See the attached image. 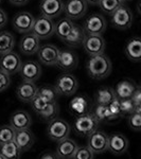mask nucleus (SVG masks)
<instances>
[{"instance_id": "29", "label": "nucleus", "mask_w": 141, "mask_h": 159, "mask_svg": "<svg viewBox=\"0 0 141 159\" xmlns=\"http://www.w3.org/2000/svg\"><path fill=\"white\" fill-rule=\"evenodd\" d=\"M15 46V37L11 32H0V55L13 51Z\"/></svg>"}, {"instance_id": "25", "label": "nucleus", "mask_w": 141, "mask_h": 159, "mask_svg": "<svg viewBox=\"0 0 141 159\" xmlns=\"http://www.w3.org/2000/svg\"><path fill=\"white\" fill-rule=\"evenodd\" d=\"M125 55L130 61L138 63L141 61V39L140 37H133L125 46Z\"/></svg>"}, {"instance_id": "21", "label": "nucleus", "mask_w": 141, "mask_h": 159, "mask_svg": "<svg viewBox=\"0 0 141 159\" xmlns=\"http://www.w3.org/2000/svg\"><path fill=\"white\" fill-rule=\"evenodd\" d=\"M79 145L76 144L75 141L70 138L61 140L56 145V157L58 159H72Z\"/></svg>"}, {"instance_id": "10", "label": "nucleus", "mask_w": 141, "mask_h": 159, "mask_svg": "<svg viewBox=\"0 0 141 159\" xmlns=\"http://www.w3.org/2000/svg\"><path fill=\"white\" fill-rule=\"evenodd\" d=\"M83 48L89 56L103 54L105 50V40L102 35H85Z\"/></svg>"}, {"instance_id": "13", "label": "nucleus", "mask_w": 141, "mask_h": 159, "mask_svg": "<svg viewBox=\"0 0 141 159\" xmlns=\"http://www.w3.org/2000/svg\"><path fill=\"white\" fill-rule=\"evenodd\" d=\"M107 145H108V136L102 130L97 129L88 137L87 147L90 148L93 154L105 153L107 151Z\"/></svg>"}, {"instance_id": "20", "label": "nucleus", "mask_w": 141, "mask_h": 159, "mask_svg": "<svg viewBox=\"0 0 141 159\" xmlns=\"http://www.w3.org/2000/svg\"><path fill=\"white\" fill-rule=\"evenodd\" d=\"M37 89L38 87L35 85V83L22 81L16 88V96L20 101L31 103L32 100L37 96Z\"/></svg>"}, {"instance_id": "34", "label": "nucleus", "mask_w": 141, "mask_h": 159, "mask_svg": "<svg viewBox=\"0 0 141 159\" xmlns=\"http://www.w3.org/2000/svg\"><path fill=\"white\" fill-rule=\"evenodd\" d=\"M57 115H58L57 103H56V102H51V103L47 105V107L43 109V111L39 116L42 117L43 120H46V121H51V120L57 118Z\"/></svg>"}, {"instance_id": "43", "label": "nucleus", "mask_w": 141, "mask_h": 159, "mask_svg": "<svg viewBox=\"0 0 141 159\" xmlns=\"http://www.w3.org/2000/svg\"><path fill=\"white\" fill-rule=\"evenodd\" d=\"M7 22V13L3 11V10L0 7V29L4 27Z\"/></svg>"}, {"instance_id": "36", "label": "nucleus", "mask_w": 141, "mask_h": 159, "mask_svg": "<svg viewBox=\"0 0 141 159\" xmlns=\"http://www.w3.org/2000/svg\"><path fill=\"white\" fill-rule=\"evenodd\" d=\"M127 123L130 129L139 132L141 129V112H132L130 114Z\"/></svg>"}, {"instance_id": "28", "label": "nucleus", "mask_w": 141, "mask_h": 159, "mask_svg": "<svg viewBox=\"0 0 141 159\" xmlns=\"http://www.w3.org/2000/svg\"><path fill=\"white\" fill-rule=\"evenodd\" d=\"M21 153L22 152L14 141L0 145V155L4 159H19Z\"/></svg>"}, {"instance_id": "49", "label": "nucleus", "mask_w": 141, "mask_h": 159, "mask_svg": "<svg viewBox=\"0 0 141 159\" xmlns=\"http://www.w3.org/2000/svg\"><path fill=\"white\" fill-rule=\"evenodd\" d=\"M1 1H2V0H0V3H1Z\"/></svg>"}, {"instance_id": "2", "label": "nucleus", "mask_w": 141, "mask_h": 159, "mask_svg": "<svg viewBox=\"0 0 141 159\" xmlns=\"http://www.w3.org/2000/svg\"><path fill=\"white\" fill-rule=\"evenodd\" d=\"M99 122L96 120L91 112L84 116L78 117L73 123V130L76 135L82 137H89L92 133L98 129Z\"/></svg>"}, {"instance_id": "40", "label": "nucleus", "mask_w": 141, "mask_h": 159, "mask_svg": "<svg viewBox=\"0 0 141 159\" xmlns=\"http://www.w3.org/2000/svg\"><path fill=\"white\" fill-rule=\"evenodd\" d=\"M119 103H120V109H121L122 116L123 115H130V114H132V112H134L135 106L130 99L119 100Z\"/></svg>"}, {"instance_id": "33", "label": "nucleus", "mask_w": 141, "mask_h": 159, "mask_svg": "<svg viewBox=\"0 0 141 159\" xmlns=\"http://www.w3.org/2000/svg\"><path fill=\"white\" fill-rule=\"evenodd\" d=\"M91 114L93 115V117L96 118V120L99 123L112 121L107 105H98L97 104V106L94 107L93 112H91Z\"/></svg>"}, {"instance_id": "9", "label": "nucleus", "mask_w": 141, "mask_h": 159, "mask_svg": "<svg viewBox=\"0 0 141 159\" xmlns=\"http://www.w3.org/2000/svg\"><path fill=\"white\" fill-rule=\"evenodd\" d=\"M88 4L85 0H67L64 3V11L67 18L70 20H78L87 13Z\"/></svg>"}, {"instance_id": "23", "label": "nucleus", "mask_w": 141, "mask_h": 159, "mask_svg": "<svg viewBox=\"0 0 141 159\" xmlns=\"http://www.w3.org/2000/svg\"><path fill=\"white\" fill-rule=\"evenodd\" d=\"M34 135L30 129H21L16 130L14 136V142L20 148L21 152H27L34 144Z\"/></svg>"}, {"instance_id": "31", "label": "nucleus", "mask_w": 141, "mask_h": 159, "mask_svg": "<svg viewBox=\"0 0 141 159\" xmlns=\"http://www.w3.org/2000/svg\"><path fill=\"white\" fill-rule=\"evenodd\" d=\"M37 96L43 99L45 101L49 102H56V98H57V92H56L54 86H42L37 89Z\"/></svg>"}, {"instance_id": "41", "label": "nucleus", "mask_w": 141, "mask_h": 159, "mask_svg": "<svg viewBox=\"0 0 141 159\" xmlns=\"http://www.w3.org/2000/svg\"><path fill=\"white\" fill-rule=\"evenodd\" d=\"M130 100H132L133 104H134V106H135L134 112H141V88H140V86L136 87Z\"/></svg>"}, {"instance_id": "16", "label": "nucleus", "mask_w": 141, "mask_h": 159, "mask_svg": "<svg viewBox=\"0 0 141 159\" xmlns=\"http://www.w3.org/2000/svg\"><path fill=\"white\" fill-rule=\"evenodd\" d=\"M39 10L43 16L53 19L63 13L64 2L63 0H40Z\"/></svg>"}, {"instance_id": "3", "label": "nucleus", "mask_w": 141, "mask_h": 159, "mask_svg": "<svg viewBox=\"0 0 141 159\" xmlns=\"http://www.w3.org/2000/svg\"><path fill=\"white\" fill-rule=\"evenodd\" d=\"M134 22V14L127 6L122 4L111 15V24L118 30H127Z\"/></svg>"}, {"instance_id": "37", "label": "nucleus", "mask_w": 141, "mask_h": 159, "mask_svg": "<svg viewBox=\"0 0 141 159\" xmlns=\"http://www.w3.org/2000/svg\"><path fill=\"white\" fill-rule=\"evenodd\" d=\"M94 154L87 145L85 147H78L74 153L72 159H93Z\"/></svg>"}, {"instance_id": "45", "label": "nucleus", "mask_w": 141, "mask_h": 159, "mask_svg": "<svg viewBox=\"0 0 141 159\" xmlns=\"http://www.w3.org/2000/svg\"><path fill=\"white\" fill-rule=\"evenodd\" d=\"M40 159H58L57 157H56V155L54 153H50V152H48V153H45L43 155L40 157Z\"/></svg>"}, {"instance_id": "15", "label": "nucleus", "mask_w": 141, "mask_h": 159, "mask_svg": "<svg viewBox=\"0 0 141 159\" xmlns=\"http://www.w3.org/2000/svg\"><path fill=\"white\" fill-rule=\"evenodd\" d=\"M129 148V140L121 133H112L108 136L107 151L114 155H122Z\"/></svg>"}, {"instance_id": "22", "label": "nucleus", "mask_w": 141, "mask_h": 159, "mask_svg": "<svg viewBox=\"0 0 141 159\" xmlns=\"http://www.w3.org/2000/svg\"><path fill=\"white\" fill-rule=\"evenodd\" d=\"M32 124V119L29 112L25 111V110H17L11 116L10 119V125L12 129L16 132V130L21 129H29Z\"/></svg>"}, {"instance_id": "46", "label": "nucleus", "mask_w": 141, "mask_h": 159, "mask_svg": "<svg viewBox=\"0 0 141 159\" xmlns=\"http://www.w3.org/2000/svg\"><path fill=\"white\" fill-rule=\"evenodd\" d=\"M85 1H86V3L88 4V6H89V4H90V6H98L101 0H85Z\"/></svg>"}, {"instance_id": "11", "label": "nucleus", "mask_w": 141, "mask_h": 159, "mask_svg": "<svg viewBox=\"0 0 141 159\" xmlns=\"http://www.w3.org/2000/svg\"><path fill=\"white\" fill-rule=\"evenodd\" d=\"M39 61L46 66H55L60 55V48L53 43H45L37 51Z\"/></svg>"}, {"instance_id": "17", "label": "nucleus", "mask_w": 141, "mask_h": 159, "mask_svg": "<svg viewBox=\"0 0 141 159\" xmlns=\"http://www.w3.org/2000/svg\"><path fill=\"white\" fill-rule=\"evenodd\" d=\"M35 18L29 12H18L13 18V27L19 33L25 34L32 30Z\"/></svg>"}, {"instance_id": "39", "label": "nucleus", "mask_w": 141, "mask_h": 159, "mask_svg": "<svg viewBox=\"0 0 141 159\" xmlns=\"http://www.w3.org/2000/svg\"><path fill=\"white\" fill-rule=\"evenodd\" d=\"M107 107H108L111 120H117L122 116L121 109H120V103H119V100L118 99H115L111 103H109L107 105Z\"/></svg>"}, {"instance_id": "12", "label": "nucleus", "mask_w": 141, "mask_h": 159, "mask_svg": "<svg viewBox=\"0 0 141 159\" xmlns=\"http://www.w3.org/2000/svg\"><path fill=\"white\" fill-rule=\"evenodd\" d=\"M79 63L78 55L74 51L70 49H60V55L55 66L64 72H69L76 68Z\"/></svg>"}, {"instance_id": "6", "label": "nucleus", "mask_w": 141, "mask_h": 159, "mask_svg": "<svg viewBox=\"0 0 141 159\" xmlns=\"http://www.w3.org/2000/svg\"><path fill=\"white\" fill-rule=\"evenodd\" d=\"M54 88L57 94L61 96H72L75 93L79 88V82L73 74L69 72H64L57 78L55 82Z\"/></svg>"}, {"instance_id": "7", "label": "nucleus", "mask_w": 141, "mask_h": 159, "mask_svg": "<svg viewBox=\"0 0 141 159\" xmlns=\"http://www.w3.org/2000/svg\"><path fill=\"white\" fill-rule=\"evenodd\" d=\"M107 28V21L101 14H91L85 19L83 24V31L85 35H102Z\"/></svg>"}, {"instance_id": "14", "label": "nucleus", "mask_w": 141, "mask_h": 159, "mask_svg": "<svg viewBox=\"0 0 141 159\" xmlns=\"http://www.w3.org/2000/svg\"><path fill=\"white\" fill-rule=\"evenodd\" d=\"M19 73L22 81L34 83L42 75V67H40L38 61H28L21 64Z\"/></svg>"}, {"instance_id": "32", "label": "nucleus", "mask_w": 141, "mask_h": 159, "mask_svg": "<svg viewBox=\"0 0 141 159\" xmlns=\"http://www.w3.org/2000/svg\"><path fill=\"white\" fill-rule=\"evenodd\" d=\"M124 4L121 0H101L98 6L100 7L102 12H104L107 15H111L114 12H116L120 7Z\"/></svg>"}, {"instance_id": "4", "label": "nucleus", "mask_w": 141, "mask_h": 159, "mask_svg": "<svg viewBox=\"0 0 141 159\" xmlns=\"http://www.w3.org/2000/svg\"><path fill=\"white\" fill-rule=\"evenodd\" d=\"M48 137L55 142H60L68 138L70 134V125L67 121H65L61 118H55V119L49 121L47 127Z\"/></svg>"}, {"instance_id": "38", "label": "nucleus", "mask_w": 141, "mask_h": 159, "mask_svg": "<svg viewBox=\"0 0 141 159\" xmlns=\"http://www.w3.org/2000/svg\"><path fill=\"white\" fill-rule=\"evenodd\" d=\"M48 104H49V102L45 101V100L42 99L40 97H38V96L35 97V98L32 100V102H31V105H32L33 110H34L37 115L42 114V112L43 111V109L47 107Z\"/></svg>"}, {"instance_id": "19", "label": "nucleus", "mask_w": 141, "mask_h": 159, "mask_svg": "<svg viewBox=\"0 0 141 159\" xmlns=\"http://www.w3.org/2000/svg\"><path fill=\"white\" fill-rule=\"evenodd\" d=\"M40 47L39 39L32 33H25L20 38L19 49L25 55H33L37 53Z\"/></svg>"}, {"instance_id": "47", "label": "nucleus", "mask_w": 141, "mask_h": 159, "mask_svg": "<svg viewBox=\"0 0 141 159\" xmlns=\"http://www.w3.org/2000/svg\"><path fill=\"white\" fill-rule=\"evenodd\" d=\"M121 1L123 2V3H124V2H127V1H130V0H121Z\"/></svg>"}, {"instance_id": "48", "label": "nucleus", "mask_w": 141, "mask_h": 159, "mask_svg": "<svg viewBox=\"0 0 141 159\" xmlns=\"http://www.w3.org/2000/svg\"><path fill=\"white\" fill-rule=\"evenodd\" d=\"M0 159H4V158H3V157H2V156H1V155H0Z\"/></svg>"}, {"instance_id": "27", "label": "nucleus", "mask_w": 141, "mask_h": 159, "mask_svg": "<svg viewBox=\"0 0 141 159\" xmlns=\"http://www.w3.org/2000/svg\"><path fill=\"white\" fill-rule=\"evenodd\" d=\"M74 24L72 20H70L67 17L58 20L55 24V29H54V34L60 38L61 40H64L66 37L70 34L71 30L73 29Z\"/></svg>"}, {"instance_id": "30", "label": "nucleus", "mask_w": 141, "mask_h": 159, "mask_svg": "<svg viewBox=\"0 0 141 159\" xmlns=\"http://www.w3.org/2000/svg\"><path fill=\"white\" fill-rule=\"evenodd\" d=\"M115 99V91L111 87H102L96 93V102L98 105H108Z\"/></svg>"}, {"instance_id": "18", "label": "nucleus", "mask_w": 141, "mask_h": 159, "mask_svg": "<svg viewBox=\"0 0 141 159\" xmlns=\"http://www.w3.org/2000/svg\"><path fill=\"white\" fill-rule=\"evenodd\" d=\"M68 109L71 115L74 117H81L90 112V104L88 98L85 96H76L70 100L68 105Z\"/></svg>"}, {"instance_id": "26", "label": "nucleus", "mask_w": 141, "mask_h": 159, "mask_svg": "<svg viewBox=\"0 0 141 159\" xmlns=\"http://www.w3.org/2000/svg\"><path fill=\"white\" fill-rule=\"evenodd\" d=\"M84 38H85V33H84L83 29H82L81 27H79V25H74V27H73V29L71 30L70 34H69L63 42L67 46H69V47L75 48L83 43Z\"/></svg>"}, {"instance_id": "1", "label": "nucleus", "mask_w": 141, "mask_h": 159, "mask_svg": "<svg viewBox=\"0 0 141 159\" xmlns=\"http://www.w3.org/2000/svg\"><path fill=\"white\" fill-rule=\"evenodd\" d=\"M87 72L92 79H105L111 72V61L104 54L90 56L86 64Z\"/></svg>"}, {"instance_id": "8", "label": "nucleus", "mask_w": 141, "mask_h": 159, "mask_svg": "<svg viewBox=\"0 0 141 159\" xmlns=\"http://www.w3.org/2000/svg\"><path fill=\"white\" fill-rule=\"evenodd\" d=\"M21 58L19 54H17L14 51L1 55L0 57V70L7 73V75H13L19 72L21 67Z\"/></svg>"}, {"instance_id": "42", "label": "nucleus", "mask_w": 141, "mask_h": 159, "mask_svg": "<svg viewBox=\"0 0 141 159\" xmlns=\"http://www.w3.org/2000/svg\"><path fill=\"white\" fill-rule=\"evenodd\" d=\"M10 83H11L10 75H7V73L0 70V92L6 91V89L9 88Z\"/></svg>"}, {"instance_id": "35", "label": "nucleus", "mask_w": 141, "mask_h": 159, "mask_svg": "<svg viewBox=\"0 0 141 159\" xmlns=\"http://www.w3.org/2000/svg\"><path fill=\"white\" fill-rule=\"evenodd\" d=\"M15 130L11 125H1L0 126V145L14 141Z\"/></svg>"}, {"instance_id": "44", "label": "nucleus", "mask_w": 141, "mask_h": 159, "mask_svg": "<svg viewBox=\"0 0 141 159\" xmlns=\"http://www.w3.org/2000/svg\"><path fill=\"white\" fill-rule=\"evenodd\" d=\"M7 1L15 7H22V6H25V4L28 3L29 0H7Z\"/></svg>"}, {"instance_id": "24", "label": "nucleus", "mask_w": 141, "mask_h": 159, "mask_svg": "<svg viewBox=\"0 0 141 159\" xmlns=\"http://www.w3.org/2000/svg\"><path fill=\"white\" fill-rule=\"evenodd\" d=\"M136 86L134 82L130 81V80H123V81H120L119 83L117 84L116 88L114 89L115 91V96H116V99L118 100H126V99H130L134 93Z\"/></svg>"}, {"instance_id": "5", "label": "nucleus", "mask_w": 141, "mask_h": 159, "mask_svg": "<svg viewBox=\"0 0 141 159\" xmlns=\"http://www.w3.org/2000/svg\"><path fill=\"white\" fill-rule=\"evenodd\" d=\"M55 24L52 19L39 15L37 18H35L33 24L31 33L35 35L38 39H47L50 38L52 35H54Z\"/></svg>"}]
</instances>
